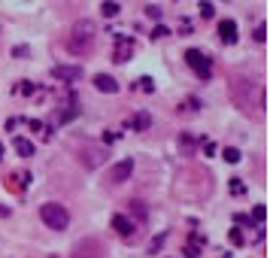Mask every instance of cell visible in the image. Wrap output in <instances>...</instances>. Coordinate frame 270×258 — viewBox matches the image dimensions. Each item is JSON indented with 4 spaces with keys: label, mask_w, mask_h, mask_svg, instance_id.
Listing matches in <instances>:
<instances>
[{
    "label": "cell",
    "mask_w": 270,
    "mask_h": 258,
    "mask_svg": "<svg viewBox=\"0 0 270 258\" xmlns=\"http://www.w3.org/2000/svg\"><path fill=\"white\" fill-rule=\"evenodd\" d=\"M264 219H267V207L258 204V207L252 210V222H255V225H264Z\"/></svg>",
    "instance_id": "2e32d148"
},
{
    "label": "cell",
    "mask_w": 270,
    "mask_h": 258,
    "mask_svg": "<svg viewBox=\"0 0 270 258\" xmlns=\"http://www.w3.org/2000/svg\"><path fill=\"white\" fill-rule=\"evenodd\" d=\"M197 9H200V15H204V18H212V13H216V9H212V3H210V0H204V3H200Z\"/></svg>",
    "instance_id": "cb8c5ba5"
},
{
    "label": "cell",
    "mask_w": 270,
    "mask_h": 258,
    "mask_svg": "<svg viewBox=\"0 0 270 258\" xmlns=\"http://www.w3.org/2000/svg\"><path fill=\"white\" fill-rule=\"evenodd\" d=\"M100 13H104L106 18H112V15H119V3H112V0H104V6H100Z\"/></svg>",
    "instance_id": "d6986e66"
},
{
    "label": "cell",
    "mask_w": 270,
    "mask_h": 258,
    "mask_svg": "<svg viewBox=\"0 0 270 258\" xmlns=\"http://www.w3.org/2000/svg\"><path fill=\"white\" fill-rule=\"evenodd\" d=\"M264 40H267V25L261 21V25L255 28V43H264Z\"/></svg>",
    "instance_id": "d4e9b609"
},
{
    "label": "cell",
    "mask_w": 270,
    "mask_h": 258,
    "mask_svg": "<svg viewBox=\"0 0 270 258\" xmlns=\"http://www.w3.org/2000/svg\"><path fill=\"white\" fill-rule=\"evenodd\" d=\"M28 125H30V131H37V134H43V137H49V128L43 125V121H37V119H30Z\"/></svg>",
    "instance_id": "7402d4cb"
},
{
    "label": "cell",
    "mask_w": 270,
    "mask_h": 258,
    "mask_svg": "<svg viewBox=\"0 0 270 258\" xmlns=\"http://www.w3.org/2000/svg\"><path fill=\"white\" fill-rule=\"evenodd\" d=\"M112 231H116L119 237H131V234H134V222L128 216H112Z\"/></svg>",
    "instance_id": "8fae6325"
},
{
    "label": "cell",
    "mask_w": 270,
    "mask_h": 258,
    "mask_svg": "<svg viewBox=\"0 0 270 258\" xmlns=\"http://www.w3.org/2000/svg\"><path fill=\"white\" fill-rule=\"evenodd\" d=\"M222 158L228 161V164H237L243 155H240V149H234V146H231V149H225V152H222Z\"/></svg>",
    "instance_id": "ac0fdd59"
},
{
    "label": "cell",
    "mask_w": 270,
    "mask_h": 258,
    "mask_svg": "<svg viewBox=\"0 0 270 258\" xmlns=\"http://www.w3.org/2000/svg\"><path fill=\"white\" fill-rule=\"evenodd\" d=\"M164 240H167V234H155L152 243H149V252H152V255H158V252H161V246H164Z\"/></svg>",
    "instance_id": "e0dca14e"
},
{
    "label": "cell",
    "mask_w": 270,
    "mask_h": 258,
    "mask_svg": "<svg viewBox=\"0 0 270 258\" xmlns=\"http://www.w3.org/2000/svg\"><path fill=\"white\" fill-rule=\"evenodd\" d=\"M116 140H119V131H106V134H104V143H106V146L116 143Z\"/></svg>",
    "instance_id": "836d02e7"
},
{
    "label": "cell",
    "mask_w": 270,
    "mask_h": 258,
    "mask_svg": "<svg viewBox=\"0 0 270 258\" xmlns=\"http://www.w3.org/2000/svg\"><path fill=\"white\" fill-rule=\"evenodd\" d=\"M231 195H246V185L240 179H231Z\"/></svg>",
    "instance_id": "484cf974"
},
{
    "label": "cell",
    "mask_w": 270,
    "mask_h": 258,
    "mask_svg": "<svg viewBox=\"0 0 270 258\" xmlns=\"http://www.w3.org/2000/svg\"><path fill=\"white\" fill-rule=\"evenodd\" d=\"M179 146H182L185 152H191V146H195V140H191V137H185V134H182V137H179Z\"/></svg>",
    "instance_id": "4dcf8cb0"
},
{
    "label": "cell",
    "mask_w": 270,
    "mask_h": 258,
    "mask_svg": "<svg viewBox=\"0 0 270 258\" xmlns=\"http://www.w3.org/2000/svg\"><path fill=\"white\" fill-rule=\"evenodd\" d=\"M167 33H170V30H167L164 25H155V30L149 33V37H152V40H161V37H167Z\"/></svg>",
    "instance_id": "83f0119b"
},
{
    "label": "cell",
    "mask_w": 270,
    "mask_h": 258,
    "mask_svg": "<svg viewBox=\"0 0 270 258\" xmlns=\"http://www.w3.org/2000/svg\"><path fill=\"white\" fill-rule=\"evenodd\" d=\"M131 125L137 128V131H146V128L152 125V119H149V113H137V116H134V121H131Z\"/></svg>",
    "instance_id": "9a60e30c"
},
{
    "label": "cell",
    "mask_w": 270,
    "mask_h": 258,
    "mask_svg": "<svg viewBox=\"0 0 270 258\" xmlns=\"http://www.w3.org/2000/svg\"><path fill=\"white\" fill-rule=\"evenodd\" d=\"M40 216L46 222V228H52V231H64L70 225V212H67V207H61V204H43Z\"/></svg>",
    "instance_id": "3957f363"
},
{
    "label": "cell",
    "mask_w": 270,
    "mask_h": 258,
    "mask_svg": "<svg viewBox=\"0 0 270 258\" xmlns=\"http://www.w3.org/2000/svg\"><path fill=\"white\" fill-rule=\"evenodd\" d=\"M13 55H15V58H25V55H28V49H25V46H21V49L15 46V49H13Z\"/></svg>",
    "instance_id": "e575fe53"
},
{
    "label": "cell",
    "mask_w": 270,
    "mask_h": 258,
    "mask_svg": "<svg viewBox=\"0 0 270 258\" xmlns=\"http://www.w3.org/2000/svg\"><path fill=\"white\" fill-rule=\"evenodd\" d=\"M185 64L197 73V79H204V82H207V79H212V64H210V58H207L204 52L188 49V52H185Z\"/></svg>",
    "instance_id": "277c9868"
},
{
    "label": "cell",
    "mask_w": 270,
    "mask_h": 258,
    "mask_svg": "<svg viewBox=\"0 0 270 258\" xmlns=\"http://www.w3.org/2000/svg\"><path fill=\"white\" fill-rule=\"evenodd\" d=\"M191 30H195V25H191L188 18H182V21H179V33H185V37H188Z\"/></svg>",
    "instance_id": "f1b7e54d"
},
{
    "label": "cell",
    "mask_w": 270,
    "mask_h": 258,
    "mask_svg": "<svg viewBox=\"0 0 270 258\" xmlns=\"http://www.w3.org/2000/svg\"><path fill=\"white\" fill-rule=\"evenodd\" d=\"M200 243H204V237H200V234H195V237H191V243H185V258H200Z\"/></svg>",
    "instance_id": "5bb4252c"
},
{
    "label": "cell",
    "mask_w": 270,
    "mask_h": 258,
    "mask_svg": "<svg viewBox=\"0 0 270 258\" xmlns=\"http://www.w3.org/2000/svg\"><path fill=\"white\" fill-rule=\"evenodd\" d=\"M146 15H149V18H155V21H158V18H161V9H158V6H146Z\"/></svg>",
    "instance_id": "1f68e13d"
},
{
    "label": "cell",
    "mask_w": 270,
    "mask_h": 258,
    "mask_svg": "<svg viewBox=\"0 0 270 258\" xmlns=\"http://www.w3.org/2000/svg\"><path fill=\"white\" fill-rule=\"evenodd\" d=\"M94 49V25L91 21H76L70 37H67V52L70 55H91Z\"/></svg>",
    "instance_id": "7a4b0ae2"
},
{
    "label": "cell",
    "mask_w": 270,
    "mask_h": 258,
    "mask_svg": "<svg viewBox=\"0 0 270 258\" xmlns=\"http://www.w3.org/2000/svg\"><path fill=\"white\" fill-rule=\"evenodd\" d=\"M131 173H134V161L125 158V161H119V164L109 170V179H112V182H128Z\"/></svg>",
    "instance_id": "ba28073f"
},
{
    "label": "cell",
    "mask_w": 270,
    "mask_h": 258,
    "mask_svg": "<svg viewBox=\"0 0 270 258\" xmlns=\"http://www.w3.org/2000/svg\"><path fill=\"white\" fill-rule=\"evenodd\" d=\"M216 152H219V146H216V143H204V155H207V158H212Z\"/></svg>",
    "instance_id": "f546056e"
},
{
    "label": "cell",
    "mask_w": 270,
    "mask_h": 258,
    "mask_svg": "<svg viewBox=\"0 0 270 258\" xmlns=\"http://www.w3.org/2000/svg\"><path fill=\"white\" fill-rule=\"evenodd\" d=\"M33 91H37V85H33V82H21V94H33Z\"/></svg>",
    "instance_id": "d6a6232c"
},
{
    "label": "cell",
    "mask_w": 270,
    "mask_h": 258,
    "mask_svg": "<svg viewBox=\"0 0 270 258\" xmlns=\"http://www.w3.org/2000/svg\"><path fill=\"white\" fill-rule=\"evenodd\" d=\"M131 212H134V216H140V219H143V216H146V207L140 204V200H131Z\"/></svg>",
    "instance_id": "4316f807"
},
{
    "label": "cell",
    "mask_w": 270,
    "mask_h": 258,
    "mask_svg": "<svg viewBox=\"0 0 270 258\" xmlns=\"http://www.w3.org/2000/svg\"><path fill=\"white\" fill-rule=\"evenodd\" d=\"M94 88H97V91H104V94H116L119 91V82L112 79L109 73H97L94 76Z\"/></svg>",
    "instance_id": "30bf717a"
},
{
    "label": "cell",
    "mask_w": 270,
    "mask_h": 258,
    "mask_svg": "<svg viewBox=\"0 0 270 258\" xmlns=\"http://www.w3.org/2000/svg\"><path fill=\"white\" fill-rule=\"evenodd\" d=\"M134 58V37H125V33H116V43H112V61L128 64Z\"/></svg>",
    "instance_id": "8992f818"
},
{
    "label": "cell",
    "mask_w": 270,
    "mask_h": 258,
    "mask_svg": "<svg viewBox=\"0 0 270 258\" xmlns=\"http://www.w3.org/2000/svg\"><path fill=\"white\" fill-rule=\"evenodd\" d=\"M228 240H231L234 246H243V231H240V228H231V234H228Z\"/></svg>",
    "instance_id": "603a6c76"
},
{
    "label": "cell",
    "mask_w": 270,
    "mask_h": 258,
    "mask_svg": "<svg viewBox=\"0 0 270 258\" xmlns=\"http://www.w3.org/2000/svg\"><path fill=\"white\" fill-rule=\"evenodd\" d=\"M137 88H143V91H155V82H152V76H143V79H137Z\"/></svg>",
    "instance_id": "44dd1931"
},
{
    "label": "cell",
    "mask_w": 270,
    "mask_h": 258,
    "mask_svg": "<svg viewBox=\"0 0 270 258\" xmlns=\"http://www.w3.org/2000/svg\"><path fill=\"white\" fill-rule=\"evenodd\" d=\"M13 149H15V155H21V158H30V155H33V143L28 137H15Z\"/></svg>",
    "instance_id": "4fadbf2b"
},
{
    "label": "cell",
    "mask_w": 270,
    "mask_h": 258,
    "mask_svg": "<svg viewBox=\"0 0 270 258\" xmlns=\"http://www.w3.org/2000/svg\"><path fill=\"white\" fill-rule=\"evenodd\" d=\"M234 225H240V228H258L255 222H252V216H240V212L234 216Z\"/></svg>",
    "instance_id": "ffe728a7"
},
{
    "label": "cell",
    "mask_w": 270,
    "mask_h": 258,
    "mask_svg": "<svg viewBox=\"0 0 270 258\" xmlns=\"http://www.w3.org/2000/svg\"><path fill=\"white\" fill-rule=\"evenodd\" d=\"M231 97L246 116H264V85L255 76H234L231 79Z\"/></svg>",
    "instance_id": "6da1fadb"
},
{
    "label": "cell",
    "mask_w": 270,
    "mask_h": 258,
    "mask_svg": "<svg viewBox=\"0 0 270 258\" xmlns=\"http://www.w3.org/2000/svg\"><path fill=\"white\" fill-rule=\"evenodd\" d=\"M0 158H3V143H0Z\"/></svg>",
    "instance_id": "d590c367"
},
{
    "label": "cell",
    "mask_w": 270,
    "mask_h": 258,
    "mask_svg": "<svg viewBox=\"0 0 270 258\" xmlns=\"http://www.w3.org/2000/svg\"><path fill=\"white\" fill-rule=\"evenodd\" d=\"M52 76H55V79H70V82H76V79H82V67L61 64V67H55V70H52Z\"/></svg>",
    "instance_id": "9c48e42d"
},
{
    "label": "cell",
    "mask_w": 270,
    "mask_h": 258,
    "mask_svg": "<svg viewBox=\"0 0 270 258\" xmlns=\"http://www.w3.org/2000/svg\"><path fill=\"white\" fill-rule=\"evenodd\" d=\"M70 258H104V243L94 240V237H85L73 246Z\"/></svg>",
    "instance_id": "5b68a950"
},
{
    "label": "cell",
    "mask_w": 270,
    "mask_h": 258,
    "mask_svg": "<svg viewBox=\"0 0 270 258\" xmlns=\"http://www.w3.org/2000/svg\"><path fill=\"white\" fill-rule=\"evenodd\" d=\"M104 158H106V152H104V149H85V152H82V164H85V167H91V170L104 164Z\"/></svg>",
    "instance_id": "7c38bea8"
},
{
    "label": "cell",
    "mask_w": 270,
    "mask_h": 258,
    "mask_svg": "<svg viewBox=\"0 0 270 258\" xmlns=\"http://www.w3.org/2000/svg\"><path fill=\"white\" fill-rule=\"evenodd\" d=\"M219 37H222L225 46H234L237 37H240V33H237V21H234V18H222L219 21Z\"/></svg>",
    "instance_id": "52a82bcc"
}]
</instances>
